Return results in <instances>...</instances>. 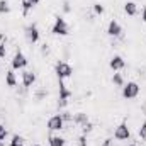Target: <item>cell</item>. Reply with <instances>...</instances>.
Masks as SVG:
<instances>
[{
    "mask_svg": "<svg viewBox=\"0 0 146 146\" xmlns=\"http://www.w3.org/2000/svg\"><path fill=\"white\" fill-rule=\"evenodd\" d=\"M54 73H56L58 80H65V78H70L73 75V68L72 65L66 63V61H58L54 65Z\"/></svg>",
    "mask_w": 146,
    "mask_h": 146,
    "instance_id": "1",
    "label": "cell"
},
{
    "mask_svg": "<svg viewBox=\"0 0 146 146\" xmlns=\"http://www.w3.org/2000/svg\"><path fill=\"white\" fill-rule=\"evenodd\" d=\"M51 33L56 34V36H66L68 34V24H66V21L61 15H56L54 17V24L51 27Z\"/></svg>",
    "mask_w": 146,
    "mask_h": 146,
    "instance_id": "2",
    "label": "cell"
},
{
    "mask_svg": "<svg viewBox=\"0 0 146 146\" xmlns=\"http://www.w3.org/2000/svg\"><path fill=\"white\" fill-rule=\"evenodd\" d=\"M139 83H136V82H127V83H124V87H122V97L124 99H136L138 95H139Z\"/></svg>",
    "mask_w": 146,
    "mask_h": 146,
    "instance_id": "3",
    "label": "cell"
},
{
    "mask_svg": "<svg viewBox=\"0 0 146 146\" xmlns=\"http://www.w3.org/2000/svg\"><path fill=\"white\" fill-rule=\"evenodd\" d=\"M63 127H65V121H63L61 114L51 115V117L48 119V129H49L51 133H54V131H61Z\"/></svg>",
    "mask_w": 146,
    "mask_h": 146,
    "instance_id": "4",
    "label": "cell"
},
{
    "mask_svg": "<svg viewBox=\"0 0 146 146\" xmlns=\"http://www.w3.org/2000/svg\"><path fill=\"white\" fill-rule=\"evenodd\" d=\"M129 136H131V131H129V127H127V122L124 121V122H121V124L115 127L114 138H115L117 141H126V139H129Z\"/></svg>",
    "mask_w": 146,
    "mask_h": 146,
    "instance_id": "5",
    "label": "cell"
},
{
    "mask_svg": "<svg viewBox=\"0 0 146 146\" xmlns=\"http://www.w3.org/2000/svg\"><path fill=\"white\" fill-rule=\"evenodd\" d=\"M27 58L22 54V51H17L12 58V70H24L27 66Z\"/></svg>",
    "mask_w": 146,
    "mask_h": 146,
    "instance_id": "6",
    "label": "cell"
},
{
    "mask_svg": "<svg viewBox=\"0 0 146 146\" xmlns=\"http://www.w3.org/2000/svg\"><path fill=\"white\" fill-rule=\"evenodd\" d=\"M58 83H60V100H58V106L60 107H66L68 99L72 97V92L66 88V85L63 83V80H58Z\"/></svg>",
    "mask_w": 146,
    "mask_h": 146,
    "instance_id": "7",
    "label": "cell"
},
{
    "mask_svg": "<svg viewBox=\"0 0 146 146\" xmlns=\"http://www.w3.org/2000/svg\"><path fill=\"white\" fill-rule=\"evenodd\" d=\"M26 37H27V41H29L31 44H36L37 41H39V29H37L36 24L27 26V29H26Z\"/></svg>",
    "mask_w": 146,
    "mask_h": 146,
    "instance_id": "8",
    "label": "cell"
},
{
    "mask_svg": "<svg viewBox=\"0 0 146 146\" xmlns=\"http://www.w3.org/2000/svg\"><path fill=\"white\" fill-rule=\"evenodd\" d=\"M107 34L110 37H119L122 34V27H121V24L115 21V19H112L109 22V26H107Z\"/></svg>",
    "mask_w": 146,
    "mask_h": 146,
    "instance_id": "9",
    "label": "cell"
},
{
    "mask_svg": "<svg viewBox=\"0 0 146 146\" xmlns=\"http://www.w3.org/2000/svg\"><path fill=\"white\" fill-rule=\"evenodd\" d=\"M109 66L114 70V72H119V70H122L124 66H126V61H124V58L122 56H112L110 58V61H109Z\"/></svg>",
    "mask_w": 146,
    "mask_h": 146,
    "instance_id": "10",
    "label": "cell"
},
{
    "mask_svg": "<svg viewBox=\"0 0 146 146\" xmlns=\"http://www.w3.org/2000/svg\"><path fill=\"white\" fill-rule=\"evenodd\" d=\"M34 83H36V73H33V72H24L22 73V85H24L26 88L33 87Z\"/></svg>",
    "mask_w": 146,
    "mask_h": 146,
    "instance_id": "11",
    "label": "cell"
},
{
    "mask_svg": "<svg viewBox=\"0 0 146 146\" xmlns=\"http://www.w3.org/2000/svg\"><path fill=\"white\" fill-rule=\"evenodd\" d=\"M5 83H7V87H10V88H14V87L17 85V78H15V73H14V70L5 72Z\"/></svg>",
    "mask_w": 146,
    "mask_h": 146,
    "instance_id": "12",
    "label": "cell"
},
{
    "mask_svg": "<svg viewBox=\"0 0 146 146\" xmlns=\"http://www.w3.org/2000/svg\"><path fill=\"white\" fill-rule=\"evenodd\" d=\"M124 12L133 17V15L138 14V5H136L134 2H126V3H124Z\"/></svg>",
    "mask_w": 146,
    "mask_h": 146,
    "instance_id": "13",
    "label": "cell"
},
{
    "mask_svg": "<svg viewBox=\"0 0 146 146\" xmlns=\"http://www.w3.org/2000/svg\"><path fill=\"white\" fill-rule=\"evenodd\" d=\"M73 122L78 124V126H83L85 122H88V115H87L85 112H76V114L73 115Z\"/></svg>",
    "mask_w": 146,
    "mask_h": 146,
    "instance_id": "14",
    "label": "cell"
},
{
    "mask_svg": "<svg viewBox=\"0 0 146 146\" xmlns=\"http://www.w3.org/2000/svg\"><path fill=\"white\" fill-rule=\"evenodd\" d=\"M48 141H49V146H65V143H66V139L61 136H49Z\"/></svg>",
    "mask_w": 146,
    "mask_h": 146,
    "instance_id": "15",
    "label": "cell"
},
{
    "mask_svg": "<svg viewBox=\"0 0 146 146\" xmlns=\"http://www.w3.org/2000/svg\"><path fill=\"white\" fill-rule=\"evenodd\" d=\"M112 83H114L115 87H124V78H122V75H121V73H114V75H112Z\"/></svg>",
    "mask_w": 146,
    "mask_h": 146,
    "instance_id": "16",
    "label": "cell"
},
{
    "mask_svg": "<svg viewBox=\"0 0 146 146\" xmlns=\"http://www.w3.org/2000/svg\"><path fill=\"white\" fill-rule=\"evenodd\" d=\"M22 145H24V139L19 134H14L12 139H10V146H22Z\"/></svg>",
    "mask_w": 146,
    "mask_h": 146,
    "instance_id": "17",
    "label": "cell"
},
{
    "mask_svg": "<svg viewBox=\"0 0 146 146\" xmlns=\"http://www.w3.org/2000/svg\"><path fill=\"white\" fill-rule=\"evenodd\" d=\"M10 12V5L7 0H0V14H9Z\"/></svg>",
    "mask_w": 146,
    "mask_h": 146,
    "instance_id": "18",
    "label": "cell"
},
{
    "mask_svg": "<svg viewBox=\"0 0 146 146\" xmlns=\"http://www.w3.org/2000/svg\"><path fill=\"white\" fill-rule=\"evenodd\" d=\"M92 129H94V124H92L90 121H88V122H85V124L82 126V131H83V134H87V133H90Z\"/></svg>",
    "mask_w": 146,
    "mask_h": 146,
    "instance_id": "19",
    "label": "cell"
},
{
    "mask_svg": "<svg viewBox=\"0 0 146 146\" xmlns=\"http://www.w3.org/2000/svg\"><path fill=\"white\" fill-rule=\"evenodd\" d=\"M33 9V5L27 2V0H22V12H24V15H27V12Z\"/></svg>",
    "mask_w": 146,
    "mask_h": 146,
    "instance_id": "20",
    "label": "cell"
},
{
    "mask_svg": "<svg viewBox=\"0 0 146 146\" xmlns=\"http://www.w3.org/2000/svg\"><path fill=\"white\" fill-rule=\"evenodd\" d=\"M94 12L99 14V15H102L104 14V5L102 3H94Z\"/></svg>",
    "mask_w": 146,
    "mask_h": 146,
    "instance_id": "21",
    "label": "cell"
},
{
    "mask_svg": "<svg viewBox=\"0 0 146 146\" xmlns=\"http://www.w3.org/2000/svg\"><path fill=\"white\" fill-rule=\"evenodd\" d=\"M138 134H139V138H141V139H146V122H143V124H141V127H139Z\"/></svg>",
    "mask_w": 146,
    "mask_h": 146,
    "instance_id": "22",
    "label": "cell"
},
{
    "mask_svg": "<svg viewBox=\"0 0 146 146\" xmlns=\"http://www.w3.org/2000/svg\"><path fill=\"white\" fill-rule=\"evenodd\" d=\"M76 146H87V134L78 136V143H76Z\"/></svg>",
    "mask_w": 146,
    "mask_h": 146,
    "instance_id": "23",
    "label": "cell"
},
{
    "mask_svg": "<svg viewBox=\"0 0 146 146\" xmlns=\"http://www.w3.org/2000/svg\"><path fill=\"white\" fill-rule=\"evenodd\" d=\"M61 117H63V121H65V122H70V121H73V115L70 114V112H63V114H61Z\"/></svg>",
    "mask_w": 146,
    "mask_h": 146,
    "instance_id": "24",
    "label": "cell"
},
{
    "mask_svg": "<svg viewBox=\"0 0 146 146\" xmlns=\"http://www.w3.org/2000/svg\"><path fill=\"white\" fill-rule=\"evenodd\" d=\"M5 136H7V127H5V126H3V124H0V138H2V139H3V138H5Z\"/></svg>",
    "mask_w": 146,
    "mask_h": 146,
    "instance_id": "25",
    "label": "cell"
},
{
    "mask_svg": "<svg viewBox=\"0 0 146 146\" xmlns=\"http://www.w3.org/2000/svg\"><path fill=\"white\" fill-rule=\"evenodd\" d=\"M7 54V49H5V44H0V58H5Z\"/></svg>",
    "mask_w": 146,
    "mask_h": 146,
    "instance_id": "26",
    "label": "cell"
},
{
    "mask_svg": "<svg viewBox=\"0 0 146 146\" xmlns=\"http://www.w3.org/2000/svg\"><path fill=\"white\" fill-rule=\"evenodd\" d=\"M102 146H114V145H112V139H110V138H107V139H104V143H102Z\"/></svg>",
    "mask_w": 146,
    "mask_h": 146,
    "instance_id": "27",
    "label": "cell"
},
{
    "mask_svg": "<svg viewBox=\"0 0 146 146\" xmlns=\"http://www.w3.org/2000/svg\"><path fill=\"white\" fill-rule=\"evenodd\" d=\"M41 53H42V54H46V53H48V44H46V42L41 46Z\"/></svg>",
    "mask_w": 146,
    "mask_h": 146,
    "instance_id": "28",
    "label": "cell"
},
{
    "mask_svg": "<svg viewBox=\"0 0 146 146\" xmlns=\"http://www.w3.org/2000/svg\"><path fill=\"white\" fill-rule=\"evenodd\" d=\"M141 19H143V21L146 22V5L143 7V10H141Z\"/></svg>",
    "mask_w": 146,
    "mask_h": 146,
    "instance_id": "29",
    "label": "cell"
},
{
    "mask_svg": "<svg viewBox=\"0 0 146 146\" xmlns=\"http://www.w3.org/2000/svg\"><path fill=\"white\" fill-rule=\"evenodd\" d=\"M27 2H29V3H31V5H33V7H34V5H37V3H39V2H41V0H27Z\"/></svg>",
    "mask_w": 146,
    "mask_h": 146,
    "instance_id": "30",
    "label": "cell"
},
{
    "mask_svg": "<svg viewBox=\"0 0 146 146\" xmlns=\"http://www.w3.org/2000/svg\"><path fill=\"white\" fill-rule=\"evenodd\" d=\"M127 146H136V145H134V143H131V145H127Z\"/></svg>",
    "mask_w": 146,
    "mask_h": 146,
    "instance_id": "31",
    "label": "cell"
},
{
    "mask_svg": "<svg viewBox=\"0 0 146 146\" xmlns=\"http://www.w3.org/2000/svg\"><path fill=\"white\" fill-rule=\"evenodd\" d=\"M0 146H2V138H0Z\"/></svg>",
    "mask_w": 146,
    "mask_h": 146,
    "instance_id": "32",
    "label": "cell"
},
{
    "mask_svg": "<svg viewBox=\"0 0 146 146\" xmlns=\"http://www.w3.org/2000/svg\"><path fill=\"white\" fill-rule=\"evenodd\" d=\"M33 146H41V145H33Z\"/></svg>",
    "mask_w": 146,
    "mask_h": 146,
    "instance_id": "33",
    "label": "cell"
},
{
    "mask_svg": "<svg viewBox=\"0 0 146 146\" xmlns=\"http://www.w3.org/2000/svg\"><path fill=\"white\" fill-rule=\"evenodd\" d=\"M22 146H24V145H22Z\"/></svg>",
    "mask_w": 146,
    "mask_h": 146,
    "instance_id": "34",
    "label": "cell"
}]
</instances>
